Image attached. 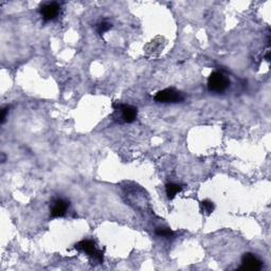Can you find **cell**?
Listing matches in <instances>:
<instances>
[{
	"mask_svg": "<svg viewBox=\"0 0 271 271\" xmlns=\"http://www.w3.org/2000/svg\"><path fill=\"white\" fill-rule=\"evenodd\" d=\"M229 85V79L220 71L212 72L208 79V89L211 92L223 93L228 89Z\"/></svg>",
	"mask_w": 271,
	"mask_h": 271,
	"instance_id": "6da1fadb",
	"label": "cell"
},
{
	"mask_svg": "<svg viewBox=\"0 0 271 271\" xmlns=\"http://www.w3.org/2000/svg\"><path fill=\"white\" fill-rule=\"evenodd\" d=\"M74 248L81 252L86 253L88 255V258L91 260L92 264H101V263L103 262V255L101 251L96 249V246L93 240H90V239L82 240V242L75 245Z\"/></svg>",
	"mask_w": 271,
	"mask_h": 271,
	"instance_id": "7a4b0ae2",
	"label": "cell"
},
{
	"mask_svg": "<svg viewBox=\"0 0 271 271\" xmlns=\"http://www.w3.org/2000/svg\"><path fill=\"white\" fill-rule=\"evenodd\" d=\"M155 101L159 103H181L184 100L182 92L174 88H168L158 91L155 95Z\"/></svg>",
	"mask_w": 271,
	"mask_h": 271,
	"instance_id": "3957f363",
	"label": "cell"
},
{
	"mask_svg": "<svg viewBox=\"0 0 271 271\" xmlns=\"http://www.w3.org/2000/svg\"><path fill=\"white\" fill-rule=\"evenodd\" d=\"M116 109V112L120 114V119L118 121L123 122V123H133L136 119H137L138 110L136 107L132 106V105H126V104H120L114 105Z\"/></svg>",
	"mask_w": 271,
	"mask_h": 271,
	"instance_id": "277c9868",
	"label": "cell"
},
{
	"mask_svg": "<svg viewBox=\"0 0 271 271\" xmlns=\"http://www.w3.org/2000/svg\"><path fill=\"white\" fill-rule=\"evenodd\" d=\"M61 12V5L57 2H45L41 5L40 13L44 21H52L57 18Z\"/></svg>",
	"mask_w": 271,
	"mask_h": 271,
	"instance_id": "5b68a950",
	"label": "cell"
},
{
	"mask_svg": "<svg viewBox=\"0 0 271 271\" xmlns=\"http://www.w3.org/2000/svg\"><path fill=\"white\" fill-rule=\"evenodd\" d=\"M263 267V262L254 255L253 253H245L242 259V266L240 270H249V271H259Z\"/></svg>",
	"mask_w": 271,
	"mask_h": 271,
	"instance_id": "8992f818",
	"label": "cell"
},
{
	"mask_svg": "<svg viewBox=\"0 0 271 271\" xmlns=\"http://www.w3.org/2000/svg\"><path fill=\"white\" fill-rule=\"evenodd\" d=\"M69 209V201L64 198H57L52 201L50 207V212L52 217H63L66 215Z\"/></svg>",
	"mask_w": 271,
	"mask_h": 271,
	"instance_id": "52a82bcc",
	"label": "cell"
},
{
	"mask_svg": "<svg viewBox=\"0 0 271 271\" xmlns=\"http://www.w3.org/2000/svg\"><path fill=\"white\" fill-rule=\"evenodd\" d=\"M181 190H182V186L180 184L174 183V182L168 183L167 187H165V191H167V195H168L169 199L174 198L178 193L181 192Z\"/></svg>",
	"mask_w": 271,
	"mask_h": 271,
	"instance_id": "ba28073f",
	"label": "cell"
},
{
	"mask_svg": "<svg viewBox=\"0 0 271 271\" xmlns=\"http://www.w3.org/2000/svg\"><path fill=\"white\" fill-rule=\"evenodd\" d=\"M95 28H96V32L99 33L100 35H103L104 33H106V32L109 31V30L112 28V25L106 20H103V21H100L99 24L96 25Z\"/></svg>",
	"mask_w": 271,
	"mask_h": 271,
	"instance_id": "9c48e42d",
	"label": "cell"
},
{
	"mask_svg": "<svg viewBox=\"0 0 271 271\" xmlns=\"http://www.w3.org/2000/svg\"><path fill=\"white\" fill-rule=\"evenodd\" d=\"M200 207H201L202 212H205L207 214H211L214 211V203L210 200L201 201Z\"/></svg>",
	"mask_w": 271,
	"mask_h": 271,
	"instance_id": "30bf717a",
	"label": "cell"
},
{
	"mask_svg": "<svg viewBox=\"0 0 271 271\" xmlns=\"http://www.w3.org/2000/svg\"><path fill=\"white\" fill-rule=\"evenodd\" d=\"M155 233H156V235L161 236V237H171L174 235V232H173L169 228H158V229H156Z\"/></svg>",
	"mask_w": 271,
	"mask_h": 271,
	"instance_id": "8fae6325",
	"label": "cell"
},
{
	"mask_svg": "<svg viewBox=\"0 0 271 271\" xmlns=\"http://www.w3.org/2000/svg\"><path fill=\"white\" fill-rule=\"evenodd\" d=\"M6 112H7V108H3V109H2V115H1V124H3L4 121H5Z\"/></svg>",
	"mask_w": 271,
	"mask_h": 271,
	"instance_id": "7c38bea8",
	"label": "cell"
}]
</instances>
